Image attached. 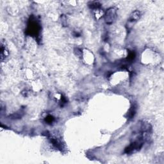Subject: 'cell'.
Returning a JSON list of instances; mask_svg holds the SVG:
<instances>
[{"label": "cell", "mask_w": 164, "mask_h": 164, "mask_svg": "<svg viewBox=\"0 0 164 164\" xmlns=\"http://www.w3.org/2000/svg\"><path fill=\"white\" fill-rule=\"evenodd\" d=\"M117 18V9L115 7H111L108 9L104 14V20L107 24L111 25L114 22Z\"/></svg>", "instance_id": "3957f363"}, {"label": "cell", "mask_w": 164, "mask_h": 164, "mask_svg": "<svg viewBox=\"0 0 164 164\" xmlns=\"http://www.w3.org/2000/svg\"><path fill=\"white\" fill-rule=\"evenodd\" d=\"M136 108L135 105H134V106L131 108L130 111H129V112H128V116H129V118H130V119H132L135 116V115L136 114Z\"/></svg>", "instance_id": "8992f818"}, {"label": "cell", "mask_w": 164, "mask_h": 164, "mask_svg": "<svg viewBox=\"0 0 164 164\" xmlns=\"http://www.w3.org/2000/svg\"><path fill=\"white\" fill-rule=\"evenodd\" d=\"M144 143V140L140 137V139L136 141L131 143L130 146L126 148L125 153L127 154H132L137 152L140 148L142 147Z\"/></svg>", "instance_id": "7a4b0ae2"}, {"label": "cell", "mask_w": 164, "mask_h": 164, "mask_svg": "<svg viewBox=\"0 0 164 164\" xmlns=\"http://www.w3.org/2000/svg\"><path fill=\"white\" fill-rule=\"evenodd\" d=\"M48 138L50 140L51 142L53 144V145L56 148L58 149H62V148H63V146H62V142L60 141L59 140H58L57 138L56 137H53V136H51L50 135H48Z\"/></svg>", "instance_id": "277c9868"}, {"label": "cell", "mask_w": 164, "mask_h": 164, "mask_svg": "<svg viewBox=\"0 0 164 164\" xmlns=\"http://www.w3.org/2000/svg\"><path fill=\"white\" fill-rule=\"evenodd\" d=\"M41 31V26L35 18H30L28 22V28L26 30L27 34L32 37H38Z\"/></svg>", "instance_id": "6da1fadb"}, {"label": "cell", "mask_w": 164, "mask_h": 164, "mask_svg": "<svg viewBox=\"0 0 164 164\" xmlns=\"http://www.w3.org/2000/svg\"><path fill=\"white\" fill-rule=\"evenodd\" d=\"M140 16H141V13H140V12L139 10H135L134 12L131 13L129 20H130V21L131 22L137 21L138 20H139Z\"/></svg>", "instance_id": "5b68a950"}, {"label": "cell", "mask_w": 164, "mask_h": 164, "mask_svg": "<svg viewBox=\"0 0 164 164\" xmlns=\"http://www.w3.org/2000/svg\"><path fill=\"white\" fill-rule=\"evenodd\" d=\"M54 118L52 115H48L47 118H46V121L49 124L53 123L54 121Z\"/></svg>", "instance_id": "52a82bcc"}]
</instances>
